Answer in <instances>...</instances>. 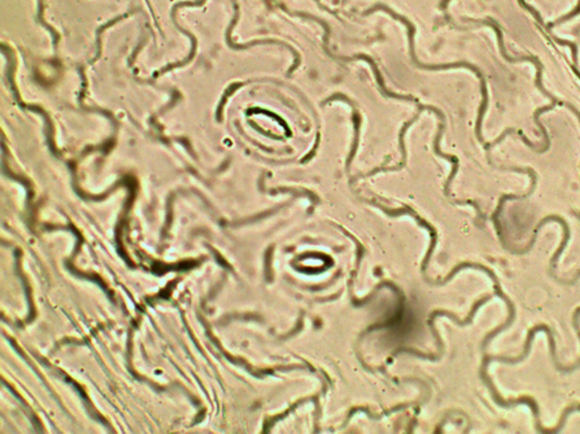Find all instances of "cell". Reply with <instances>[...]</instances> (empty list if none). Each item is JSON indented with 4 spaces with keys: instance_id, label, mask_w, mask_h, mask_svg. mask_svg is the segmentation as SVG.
<instances>
[{
    "instance_id": "1",
    "label": "cell",
    "mask_w": 580,
    "mask_h": 434,
    "mask_svg": "<svg viewBox=\"0 0 580 434\" xmlns=\"http://www.w3.org/2000/svg\"><path fill=\"white\" fill-rule=\"evenodd\" d=\"M540 332H545V333H547V339H549L550 353H551L553 364H558L557 347H555V341L552 332L547 327V324H540V326H536V327L532 328V329L528 332L526 341H525L524 350H523V353H521L518 358H504V356L498 358V356H491V358H485V365H487L491 361L501 362V363L504 364H517L521 363V361H524L525 358L530 354V350H532L533 339L535 337L536 334L540 333Z\"/></svg>"
},
{
    "instance_id": "4",
    "label": "cell",
    "mask_w": 580,
    "mask_h": 434,
    "mask_svg": "<svg viewBox=\"0 0 580 434\" xmlns=\"http://www.w3.org/2000/svg\"><path fill=\"white\" fill-rule=\"evenodd\" d=\"M476 267H479V269H483V271H487L491 277H492L493 281H494V291H496V295L500 296L502 300H504L506 303H507L508 307H509V318H508L507 322H504V324H501V327L496 328V330H493L492 333L489 334L487 339L484 341V347L487 345V341H490L493 337H496V335L504 332V329H507L508 327H510V324H513V320L516 318V309L515 305H513V302L510 301L509 298H508L506 294L502 292L501 288H500V284H499L498 278H496V275L493 271H491L489 268L483 267V266H476Z\"/></svg>"
},
{
    "instance_id": "2",
    "label": "cell",
    "mask_w": 580,
    "mask_h": 434,
    "mask_svg": "<svg viewBox=\"0 0 580 434\" xmlns=\"http://www.w3.org/2000/svg\"><path fill=\"white\" fill-rule=\"evenodd\" d=\"M551 221H555V222L560 223L561 225L564 226V240H562V243H561L558 250L555 251V254H553L552 259H551V264H550V271H551V275H552V271H555V267H557V262H558L559 258H560L561 254H562L564 249H566L567 245H568V242H569L570 239L569 226H568V224H567V223L564 222L561 217L547 216V218L542 220L541 222L538 223V225L536 226L535 231H534V234H533V237L532 240H530V245H527L526 248L523 249V250L515 251V254H527L528 251L532 250L533 247H534V243H535L536 237H538V231L541 230L542 226L545 225L547 223L551 222Z\"/></svg>"
},
{
    "instance_id": "3",
    "label": "cell",
    "mask_w": 580,
    "mask_h": 434,
    "mask_svg": "<svg viewBox=\"0 0 580 434\" xmlns=\"http://www.w3.org/2000/svg\"><path fill=\"white\" fill-rule=\"evenodd\" d=\"M483 377H484L485 382H487V386L490 388L491 392H492L493 398H494V401H496V404H499L500 406L504 407V409H508V407H513L517 406V405H523V404H526L528 406L532 409L533 413H534V418H535V426L536 429L540 433H551L552 434V430H545L542 428L541 420H540V409H538V404L535 403L534 399L530 397H521L518 399H510V401H504L502 399L500 396L498 395V392H496V388L493 386L492 381L491 379L487 378L485 377L484 370H483Z\"/></svg>"
}]
</instances>
